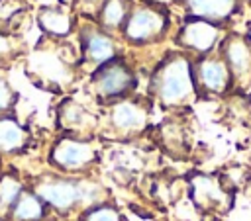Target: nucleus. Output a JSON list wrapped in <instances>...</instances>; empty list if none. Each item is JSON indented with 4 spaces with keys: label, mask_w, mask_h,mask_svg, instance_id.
Instances as JSON below:
<instances>
[{
    "label": "nucleus",
    "mask_w": 251,
    "mask_h": 221,
    "mask_svg": "<svg viewBox=\"0 0 251 221\" xmlns=\"http://www.w3.org/2000/svg\"><path fill=\"white\" fill-rule=\"evenodd\" d=\"M196 88L194 70L186 57H169L155 74V94L167 106H178L186 102Z\"/></svg>",
    "instance_id": "f257e3e1"
},
{
    "label": "nucleus",
    "mask_w": 251,
    "mask_h": 221,
    "mask_svg": "<svg viewBox=\"0 0 251 221\" xmlns=\"http://www.w3.org/2000/svg\"><path fill=\"white\" fill-rule=\"evenodd\" d=\"M167 29V16L159 8H135L124 25V35L133 43H147L157 39Z\"/></svg>",
    "instance_id": "f03ea898"
},
{
    "label": "nucleus",
    "mask_w": 251,
    "mask_h": 221,
    "mask_svg": "<svg viewBox=\"0 0 251 221\" xmlns=\"http://www.w3.org/2000/svg\"><path fill=\"white\" fill-rule=\"evenodd\" d=\"M35 194L41 198V201L47 207H53L57 211H69L84 199L82 184L76 180H69V178L43 180L35 188Z\"/></svg>",
    "instance_id": "7ed1b4c3"
},
{
    "label": "nucleus",
    "mask_w": 251,
    "mask_h": 221,
    "mask_svg": "<svg viewBox=\"0 0 251 221\" xmlns=\"http://www.w3.org/2000/svg\"><path fill=\"white\" fill-rule=\"evenodd\" d=\"M135 84V78L127 65L122 61H108L94 72V88L102 98H122Z\"/></svg>",
    "instance_id": "20e7f679"
},
{
    "label": "nucleus",
    "mask_w": 251,
    "mask_h": 221,
    "mask_svg": "<svg viewBox=\"0 0 251 221\" xmlns=\"http://www.w3.org/2000/svg\"><path fill=\"white\" fill-rule=\"evenodd\" d=\"M96 158V151L88 141L65 137L51 149V162L63 170H82Z\"/></svg>",
    "instance_id": "39448f33"
},
{
    "label": "nucleus",
    "mask_w": 251,
    "mask_h": 221,
    "mask_svg": "<svg viewBox=\"0 0 251 221\" xmlns=\"http://www.w3.org/2000/svg\"><path fill=\"white\" fill-rule=\"evenodd\" d=\"M218 39H220L218 23H212V22H206V20H198V18H190L182 25V29L178 33L180 45L190 49V51H196L200 55L210 53L216 47Z\"/></svg>",
    "instance_id": "423d86ee"
},
{
    "label": "nucleus",
    "mask_w": 251,
    "mask_h": 221,
    "mask_svg": "<svg viewBox=\"0 0 251 221\" xmlns=\"http://www.w3.org/2000/svg\"><path fill=\"white\" fill-rule=\"evenodd\" d=\"M231 72L224 59L218 57H204L196 65L194 80L212 94H224L231 84Z\"/></svg>",
    "instance_id": "0eeeda50"
},
{
    "label": "nucleus",
    "mask_w": 251,
    "mask_h": 221,
    "mask_svg": "<svg viewBox=\"0 0 251 221\" xmlns=\"http://www.w3.org/2000/svg\"><path fill=\"white\" fill-rule=\"evenodd\" d=\"M224 61L237 80H247L251 76V45L243 37H229L224 43Z\"/></svg>",
    "instance_id": "6e6552de"
},
{
    "label": "nucleus",
    "mask_w": 251,
    "mask_h": 221,
    "mask_svg": "<svg viewBox=\"0 0 251 221\" xmlns=\"http://www.w3.org/2000/svg\"><path fill=\"white\" fill-rule=\"evenodd\" d=\"M184 6L192 18L218 23L233 16L237 0H184Z\"/></svg>",
    "instance_id": "1a4fd4ad"
},
{
    "label": "nucleus",
    "mask_w": 251,
    "mask_h": 221,
    "mask_svg": "<svg viewBox=\"0 0 251 221\" xmlns=\"http://www.w3.org/2000/svg\"><path fill=\"white\" fill-rule=\"evenodd\" d=\"M45 215H47V205L41 201V198L35 192H27V190H24L10 207V217L14 221H43Z\"/></svg>",
    "instance_id": "9d476101"
},
{
    "label": "nucleus",
    "mask_w": 251,
    "mask_h": 221,
    "mask_svg": "<svg viewBox=\"0 0 251 221\" xmlns=\"http://www.w3.org/2000/svg\"><path fill=\"white\" fill-rule=\"evenodd\" d=\"M27 143V129L12 115H0V153H16Z\"/></svg>",
    "instance_id": "9b49d317"
},
{
    "label": "nucleus",
    "mask_w": 251,
    "mask_h": 221,
    "mask_svg": "<svg viewBox=\"0 0 251 221\" xmlns=\"http://www.w3.org/2000/svg\"><path fill=\"white\" fill-rule=\"evenodd\" d=\"M84 53L92 63L104 65L114 59V43L106 33L94 29L84 35Z\"/></svg>",
    "instance_id": "f8f14e48"
},
{
    "label": "nucleus",
    "mask_w": 251,
    "mask_h": 221,
    "mask_svg": "<svg viewBox=\"0 0 251 221\" xmlns=\"http://www.w3.org/2000/svg\"><path fill=\"white\" fill-rule=\"evenodd\" d=\"M110 119L118 129H137L145 123V110L133 102H120L114 106Z\"/></svg>",
    "instance_id": "ddd939ff"
},
{
    "label": "nucleus",
    "mask_w": 251,
    "mask_h": 221,
    "mask_svg": "<svg viewBox=\"0 0 251 221\" xmlns=\"http://www.w3.org/2000/svg\"><path fill=\"white\" fill-rule=\"evenodd\" d=\"M39 22H41V27L53 35H65L71 29V20L63 10H55V8L41 10Z\"/></svg>",
    "instance_id": "4468645a"
},
{
    "label": "nucleus",
    "mask_w": 251,
    "mask_h": 221,
    "mask_svg": "<svg viewBox=\"0 0 251 221\" xmlns=\"http://www.w3.org/2000/svg\"><path fill=\"white\" fill-rule=\"evenodd\" d=\"M129 0H106L102 6V23L106 27H118L127 20L129 12Z\"/></svg>",
    "instance_id": "2eb2a0df"
},
{
    "label": "nucleus",
    "mask_w": 251,
    "mask_h": 221,
    "mask_svg": "<svg viewBox=\"0 0 251 221\" xmlns=\"http://www.w3.org/2000/svg\"><path fill=\"white\" fill-rule=\"evenodd\" d=\"M22 192H24V186L16 176L12 174L0 176V207L10 209Z\"/></svg>",
    "instance_id": "dca6fc26"
},
{
    "label": "nucleus",
    "mask_w": 251,
    "mask_h": 221,
    "mask_svg": "<svg viewBox=\"0 0 251 221\" xmlns=\"http://www.w3.org/2000/svg\"><path fill=\"white\" fill-rule=\"evenodd\" d=\"M80 221H124V217H122V213H120L114 205H110V203H100V205L88 207V209L82 213Z\"/></svg>",
    "instance_id": "f3484780"
},
{
    "label": "nucleus",
    "mask_w": 251,
    "mask_h": 221,
    "mask_svg": "<svg viewBox=\"0 0 251 221\" xmlns=\"http://www.w3.org/2000/svg\"><path fill=\"white\" fill-rule=\"evenodd\" d=\"M16 102V96H14V90L10 88V84L6 82V78L0 76V113L8 111Z\"/></svg>",
    "instance_id": "a211bd4d"
},
{
    "label": "nucleus",
    "mask_w": 251,
    "mask_h": 221,
    "mask_svg": "<svg viewBox=\"0 0 251 221\" xmlns=\"http://www.w3.org/2000/svg\"><path fill=\"white\" fill-rule=\"evenodd\" d=\"M247 41H249V45H251V25H249V29H247Z\"/></svg>",
    "instance_id": "6ab92c4d"
}]
</instances>
